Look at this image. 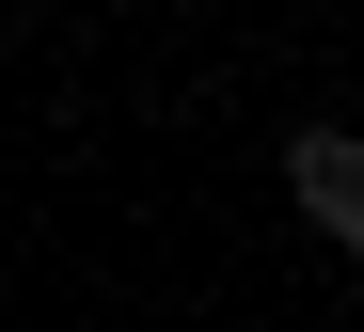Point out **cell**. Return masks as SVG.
<instances>
[{
    "label": "cell",
    "instance_id": "1",
    "mask_svg": "<svg viewBox=\"0 0 364 332\" xmlns=\"http://www.w3.org/2000/svg\"><path fill=\"white\" fill-rule=\"evenodd\" d=\"M285 190H301V222H317L333 253H364V143H348V127H301V143H285Z\"/></svg>",
    "mask_w": 364,
    "mask_h": 332
}]
</instances>
